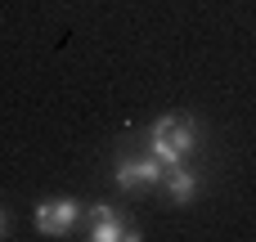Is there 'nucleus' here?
Listing matches in <instances>:
<instances>
[{
    "label": "nucleus",
    "mask_w": 256,
    "mask_h": 242,
    "mask_svg": "<svg viewBox=\"0 0 256 242\" xmlns=\"http://www.w3.org/2000/svg\"><path fill=\"white\" fill-rule=\"evenodd\" d=\"M198 148V121L189 112H162L148 130V153L162 166H184V157H194Z\"/></svg>",
    "instance_id": "f257e3e1"
},
{
    "label": "nucleus",
    "mask_w": 256,
    "mask_h": 242,
    "mask_svg": "<svg viewBox=\"0 0 256 242\" xmlns=\"http://www.w3.org/2000/svg\"><path fill=\"white\" fill-rule=\"evenodd\" d=\"M162 184H166V198H171L176 207H189V202L198 198V175H194L189 166H166Z\"/></svg>",
    "instance_id": "39448f33"
},
{
    "label": "nucleus",
    "mask_w": 256,
    "mask_h": 242,
    "mask_svg": "<svg viewBox=\"0 0 256 242\" xmlns=\"http://www.w3.org/2000/svg\"><path fill=\"white\" fill-rule=\"evenodd\" d=\"M162 175H166V166H162L153 153H144V157H122V162L112 166V184H117L122 193L153 189V184H162Z\"/></svg>",
    "instance_id": "f03ea898"
},
{
    "label": "nucleus",
    "mask_w": 256,
    "mask_h": 242,
    "mask_svg": "<svg viewBox=\"0 0 256 242\" xmlns=\"http://www.w3.org/2000/svg\"><path fill=\"white\" fill-rule=\"evenodd\" d=\"M86 220H90V242H140V229H130L126 225V216H117L112 207H90V211H81Z\"/></svg>",
    "instance_id": "20e7f679"
},
{
    "label": "nucleus",
    "mask_w": 256,
    "mask_h": 242,
    "mask_svg": "<svg viewBox=\"0 0 256 242\" xmlns=\"http://www.w3.org/2000/svg\"><path fill=\"white\" fill-rule=\"evenodd\" d=\"M4 234H9V220H4V216H0V238H4Z\"/></svg>",
    "instance_id": "423d86ee"
},
{
    "label": "nucleus",
    "mask_w": 256,
    "mask_h": 242,
    "mask_svg": "<svg viewBox=\"0 0 256 242\" xmlns=\"http://www.w3.org/2000/svg\"><path fill=\"white\" fill-rule=\"evenodd\" d=\"M32 220H36V234H45V238H63V234L76 229L81 207H76L72 198H50V202H40V207L32 211Z\"/></svg>",
    "instance_id": "7ed1b4c3"
}]
</instances>
